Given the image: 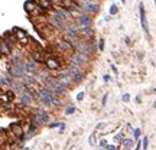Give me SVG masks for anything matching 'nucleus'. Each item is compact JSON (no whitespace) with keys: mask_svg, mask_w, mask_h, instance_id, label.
<instances>
[{"mask_svg":"<svg viewBox=\"0 0 156 150\" xmlns=\"http://www.w3.org/2000/svg\"><path fill=\"white\" fill-rule=\"evenodd\" d=\"M32 58L35 59V61H38L39 64L45 62V61H43V55H42V52H38V50H33L32 52Z\"/></svg>","mask_w":156,"mask_h":150,"instance_id":"412c9836","label":"nucleus"},{"mask_svg":"<svg viewBox=\"0 0 156 150\" xmlns=\"http://www.w3.org/2000/svg\"><path fill=\"white\" fill-rule=\"evenodd\" d=\"M38 61H35V59H31V61H28L26 62V72H31V74H33V72H36L38 71Z\"/></svg>","mask_w":156,"mask_h":150,"instance_id":"2eb2a0df","label":"nucleus"},{"mask_svg":"<svg viewBox=\"0 0 156 150\" xmlns=\"http://www.w3.org/2000/svg\"><path fill=\"white\" fill-rule=\"evenodd\" d=\"M80 35L81 36H85V38H93L94 30L91 29L90 26H80Z\"/></svg>","mask_w":156,"mask_h":150,"instance_id":"f3484780","label":"nucleus"},{"mask_svg":"<svg viewBox=\"0 0 156 150\" xmlns=\"http://www.w3.org/2000/svg\"><path fill=\"white\" fill-rule=\"evenodd\" d=\"M77 23L80 26H90L91 25V17H88L87 15H81L77 19Z\"/></svg>","mask_w":156,"mask_h":150,"instance_id":"6ab92c4d","label":"nucleus"},{"mask_svg":"<svg viewBox=\"0 0 156 150\" xmlns=\"http://www.w3.org/2000/svg\"><path fill=\"white\" fill-rule=\"evenodd\" d=\"M57 78H58V81L62 84V85H65L66 88H71V87L74 85V82H75L74 78L68 74V72H65V74H59Z\"/></svg>","mask_w":156,"mask_h":150,"instance_id":"0eeeda50","label":"nucleus"},{"mask_svg":"<svg viewBox=\"0 0 156 150\" xmlns=\"http://www.w3.org/2000/svg\"><path fill=\"white\" fill-rule=\"evenodd\" d=\"M122 146H123V149H136V146H134V142L130 140V139H123L122 140Z\"/></svg>","mask_w":156,"mask_h":150,"instance_id":"aec40b11","label":"nucleus"},{"mask_svg":"<svg viewBox=\"0 0 156 150\" xmlns=\"http://www.w3.org/2000/svg\"><path fill=\"white\" fill-rule=\"evenodd\" d=\"M23 81H25L26 84H35L36 82V78H35L32 74L29 75V72H28V74H25V76H23Z\"/></svg>","mask_w":156,"mask_h":150,"instance_id":"4be33fe9","label":"nucleus"},{"mask_svg":"<svg viewBox=\"0 0 156 150\" xmlns=\"http://www.w3.org/2000/svg\"><path fill=\"white\" fill-rule=\"evenodd\" d=\"M9 128H10V131L13 133V136H15L16 139H20V140L25 139V131H23V128L20 127V124H19L17 121H13L12 124L9 125Z\"/></svg>","mask_w":156,"mask_h":150,"instance_id":"39448f33","label":"nucleus"},{"mask_svg":"<svg viewBox=\"0 0 156 150\" xmlns=\"http://www.w3.org/2000/svg\"><path fill=\"white\" fill-rule=\"evenodd\" d=\"M123 134H124V131H120V133L117 134V136H116L114 137V142H122V140H123Z\"/></svg>","mask_w":156,"mask_h":150,"instance_id":"bb28decb","label":"nucleus"},{"mask_svg":"<svg viewBox=\"0 0 156 150\" xmlns=\"http://www.w3.org/2000/svg\"><path fill=\"white\" fill-rule=\"evenodd\" d=\"M75 110H77V108H75L74 105H69V107H66V108H65V116H71V114H74Z\"/></svg>","mask_w":156,"mask_h":150,"instance_id":"b1692460","label":"nucleus"},{"mask_svg":"<svg viewBox=\"0 0 156 150\" xmlns=\"http://www.w3.org/2000/svg\"><path fill=\"white\" fill-rule=\"evenodd\" d=\"M122 1H123V3H124V1H126V0H122Z\"/></svg>","mask_w":156,"mask_h":150,"instance_id":"58836bf2","label":"nucleus"},{"mask_svg":"<svg viewBox=\"0 0 156 150\" xmlns=\"http://www.w3.org/2000/svg\"><path fill=\"white\" fill-rule=\"evenodd\" d=\"M103 79H104V82H108V81H110V75L106 74L104 76H103Z\"/></svg>","mask_w":156,"mask_h":150,"instance_id":"f704fd0d","label":"nucleus"},{"mask_svg":"<svg viewBox=\"0 0 156 150\" xmlns=\"http://www.w3.org/2000/svg\"><path fill=\"white\" fill-rule=\"evenodd\" d=\"M64 130H65V123H62V124H61V127H59V133L62 134V133H64Z\"/></svg>","mask_w":156,"mask_h":150,"instance_id":"72a5a7b5","label":"nucleus"},{"mask_svg":"<svg viewBox=\"0 0 156 150\" xmlns=\"http://www.w3.org/2000/svg\"><path fill=\"white\" fill-rule=\"evenodd\" d=\"M38 98L41 101L43 105L46 107H58L61 102H59V98L57 97V92H54L49 87H41L39 88V94H38Z\"/></svg>","mask_w":156,"mask_h":150,"instance_id":"f257e3e1","label":"nucleus"},{"mask_svg":"<svg viewBox=\"0 0 156 150\" xmlns=\"http://www.w3.org/2000/svg\"><path fill=\"white\" fill-rule=\"evenodd\" d=\"M88 143H90L91 146H94V144H96V131H94V133H91L90 139H88Z\"/></svg>","mask_w":156,"mask_h":150,"instance_id":"a878e982","label":"nucleus"},{"mask_svg":"<svg viewBox=\"0 0 156 150\" xmlns=\"http://www.w3.org/2000/svg\"><path fill=\"white\" fill-rule=\"evenodd\" d=\"M66 72L74 78L75 82H81L82 79H84V76H85V75H84V71H82L78 65H74V64H71V65L68 67Z\"/></svg>","mask_w":156,"mask_h":150,"instance_id":"7ed1b4c3","label":"nucleus"},{"mask_svg":"<svg viewBox=\"0 0 156 150\" xmlns=\"http://www.w3.org/2000/svg\"><path fill=\"white\" fill-rule=\"evenodd\" d=\"M88 61H90L88 59V53H84V52H80V50H77L75 53H72V56H71V64L78 65V67L87 65Z\"/></svg>","mask_w":156,"mask_h":150,"instance_id":"f03ea898","label":"nucleus"},{"mask_svg":"<svg viewBox=\"0 0 156 150\" xmlns=\"http://www.w3.org/2000/svg\"><path fill=\"white\" fill-rule=\"evenodd\" d=\"M13 33L16 35L17 41H20V43H28V33L20 27H13Z\"/></svg>","mask_w":156,"mask_h":150,"instance_id":"9d476101","label":"nucleus"},{"mask_svg":"<svg viewBox=\"0 0 156 150\" xmlns=\"http://www.w3.org/2000/svg\"><path fill=\"white\" fill-rule=\"evenodd\" d=\"M108 12H110V15H111V16L117 15V13H119V7H117V4H111L110 9H108Z\"/></svg>","mask_w":156,"mask_h":150,"instance_id":"5701e85b","label":"nucleus"},{"mask_svg":"<svg viewBox=\"0 0 156 150\" xmlns=\"http://www.w3.org/2000/svg\"><path fill=\"white\" fill-rule=\"evenodd\" d=\"M106 149H108V150H114V149H116V146H114V144H107Z\"/></svg>","mask_w":156,"mask_h":150,"instance_id":"c9c22d12","label":"nucleus"},{"mask_svg":"<svg viewBox=\"0 0 156 150\" xmlns=\"http://www.w3.org/2000/svg\"><path fill=\"white\" fill-rule=\"evenodd\" d=\"M99 144H100V147H103V149H106V147H107V142H106V140H100Z\"/></svg>","mask_w":156,"mask_h":150,"instance_id":"473e14b6","label":"nucleus"},{"mask_svg":"<svg viewBox=\"0 0 156 150\" xmlns=\"http://www.w3.org/2000/svg\"><path fill=\"white\" fill-rule=\"evenodd\" d=\"M64 32L68 39H77V36L80 35V27H77L74 23H66L64 26Z\"/></svg>","mask_w":156,"mask_h":150,"instance_id":"20e7f679","label":"nucleus"},{"mask_svg":"<svg viewBox=\"0 0 156 150\" xmlns=\"http://www.w3.org/2000/svg\"><path fill=\"white\" fill-rule=\"evenodd\" d=\"M82 9H84V12H87V13H97L100 10V4L97 1H87V3L82 4Z\"/></svg>","mask_w":156,"mask_h":150,"instance_id":"1a4fd4ad","label":"nucleus"},{"mask_svg":"<svg viewBox=\"0 0 156 150\" xmlns=\"http://www.w3.org/2000/svg\"><path fill=\"white\" fill-rule=\"evenodd\" d=\"M155 3H156V0H155Z\"/></svg>","mask_w":156,"mask_h":150,"instance_id":"ea45409f","label":"nucleus"},{"mask_svg":"<svg viewBox=\"0 0 156 150\" xmlns=\"http://www.w3.org/2000/svg\"><path fill=\"white\" fill-rule=\"evenodd\" d=\"M49 113H46L45 110L42 108H36L35 110V116L33 118H36V121L39 123V124H45L46 121H49Z\"/></svg>","mask_w":156,"mask_h":150,"instance_id":"423d86ee","label":"nucleus"},{"mask_svg":"<svg viewBox=\"0 0 156 150\" xmlns=\"http://www.w3.org/2000/svg\"><path fill=\"white\" fill-rule=\"evenodd\" d=\"M12 79L9 78V76H6V74L1 75V79H0V84H1V90H7V88H10L12 87Z\"/></svg>","mask_w":156,"mask_h":150,"instance_id":"a211bd4d","label":"nucleus"},{"mask_svg":"<svg viewBox=\"0 0 156 150\" xmlns=\"http://www.w3.org/2000/svg\"><path fill=\"white\" fill-rule=\"evenodd\" d=\"M61 124H62V123L55 121V123H51V124H48V127H49V128H57V127H61Z\"/></svg>","mask_w":156,"mask_h":150,"instance_id":"c85d7f7f","label":"nucleus"},{"mask_svg":"<svg viewBox=\"0 0 156 150\" xmlns=\"http://www.w3.org/2000/svg\"><path fill=\"white\" fill-rule=\"evenodd\" d=\"M139 15H140V23H142V27H143V32L146 35H149V25L146 22V13H145V4L143 3L139 4Z\"/></svg>","mask_w":156,"mask_h":150,"instance_id":"6e6552de","label":"nucleus"},{"mask_svg":"<svg viewBox=\"0 0 156 150\" xmlns=\"http://www.w3.org/2000/svg\"><path fill=\"white\" fill-rule=\"evenodd\" d=\"M107 97H108V95H104V97H103V105H106V102H107Z\"/></svg>","mask_w":156,"mask_h":150,"instance_id":"e433bc0d","label":"nucleus"},{"mask_svg":"<svg viewBox=\"0 0 156 150\" xmlns=\"http://www.w3.org/2000/svg\"><path fill=\"white\" fill-rule=\"evenodd\" d=\"M84 100V92H78L77 94V101H82Z\"/></svg>","mask_w":156,"mask_h":150,"instance_id":"2f4dec72","label":"nucleus"},{"mask_svg":"<svg viewBox=\"0 0 156 150\" xmlns=\"http://www.w3.org/2000/svg\"><path fill=\"white\" fill-rule=\"evenodd\" d=\"M153 108H156V101H155V102H153Z\"/></svg>","mask_w":156,"mask_h":150,"instance_id":"4c0bfd02","label":"nucleus"},{"mask_svg":"<svg viewBox=\"0 0 156 150\" xmlns=\"http://www.w3.org/2000/svg\"><path fill=\"white\" fill-rule=\"evenodd\" d=\"M58 46L61 48L62 50H66V52H74V45L71 43L69 41H64V39H59L58 41Z\"/></svg>","mask_w":156,"mask_h":150,"instance_id":"f8f14e48","label":"nucleus"},{"mask_svg":"<svg viewBox=\"0 0 156 150\" xmlns=\"http://www.w3.org/2000/svg\"><path fill=\"white\" fill-rule=\"evenodd\" d=\"M0 50H1V55L3 56H6V55L9 56L12 53V46L6 42V39H1V42H0Z\"/></svg>","mask_w":156,"mask_h":150,"instance_id":"ddd939ff","label":"nucleus"},{"mask_svg":"<svg viewBox=\"0 0 156 150\" xmlns=\"http://www.w3.org/2000/svg\"><path fill=\"white\" fill-rule=\"evenodd\" d=\"M45 65H46L48 69H59V68H61V62H59L57 58L51 56V58H48L45 61Z\"/></svg>","mask_w":156,"mask_h":150,"instance_id":"9b49d317","label":"nucleus"},{"mask_svg":"<svg viewBox=\"0 0 156 150\" xmlns=\"http://www.w3.org/2000/svg\"><path fill=\"white\" fill-rule=\"evenodd\" d=\"M131 133H133V136H134V139H139L140 137V128H134Z\"/></svg>","mask_w":156,"mask_h":150,"instance_id":"c756f323","label":"nucleus"},{"mask_svg":"<svg viewBox=\"0 0 156 150\" xmlns=\"http://www.w3.org/2000/svg\"><path fill=\"white\" fill-rule=\"evenodd\" d=\"M122 100H123L124 102H129V101H130V95H129V94H124L123 97H122Z\"/></svg>","mask_w":156,"mask_h":150,"instance_id":"7c9ffc66","label":"nucleus"},{"mask_svg":"<svg viewBox=\"0 0 156 150\" xmlns=\"http://www.w3.org/2000/svg\"><path fill=\"white\" fill-rule=\"evenodd\" d=\"M97 46H99L100 52H103V50H104V39H100L99 43H97Z\"/></svg>","mask_w":156,"mask_h":150,"instance_id":"cd10ccee","label":"nucleus"},{"mask_svg":"<svg viewBox=\"0 0 156 150\" xmlns=\"http://www.w3.org/2000/svg\"><path fill=\"white\" fill-rule=\"evenodd\" d=\"M13 91L16 92H19V94H22V92L26 90V84H23V82H19V79H16V81H13L12 82V87H10Z\"/></svg>","mask_w":156,"mask_h":150,"instance_id":"4468645a","label":"nucleus"},{"mask_svg":"<svg viewBox=\"0 0 156 150\" xmlns=\"http://www.w3.org/2000/svg\"><path fill=\"white\" fill-rule=\"evenodd\" d=\"M149 147V139L148 137H143V140H142V149H148Z\"/></svg>","mask_w":156,"mask_h":150,"instance_id":"393cba45","label":"nucleus"},{"mask_svg":"<svg viewBox=\"0 0 156 150\" xmlns=\"http://www.w3.org/2000/svg\"><path fill=\"white\" fill-rule=\"evenodd\" d=\"M35 3H36V6L42 10H49L52 7V1L51 0H35Z\"/></svg>","mask_w":156,"mask_h":150,"instance_id":"dca6fc26","label":"nucleus"}]
</instances>
